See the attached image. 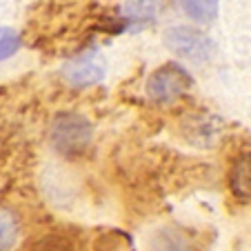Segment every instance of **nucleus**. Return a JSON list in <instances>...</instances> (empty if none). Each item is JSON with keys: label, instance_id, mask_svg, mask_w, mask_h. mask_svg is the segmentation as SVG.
<instances>
[{"label": "nucleus", "instance_id": "f257e3e1", "mask_svg": "<svg viewBox=\"0 0 251 251\" xmlns=\"http://www.w3.org/2000/svg\"><path fill=\"white\" fill-rule=\"evenodd\" d=\"M91 142V127L78 114H60L51 125V145L65 158L85 153Z\"/></svg>", "mask_w": 251, "mask_h": 251}, {"label": "nucleus", "instance_id": "f03ea898", "mask_svg": "<svg viewBox=\"0 0 251 251\" xmlns=\"http://www.w3.org/2000/svg\"><path fill=\"white\" fill-rule=\"evenodd\" d=\"M191 85H194V78L189 76V71L174 65V62H169V65L156 69L151 76H149L147 96L153 102L167 104V102H174V100L180 98Z\"/></svg>", "mask_w": 251, "mask_h": 251}, {"label": "nucleus", "instance_id": "7ed1b4c3", "mask_svg": "<svg viewBox=\"0 0 251 251\" xmlns=\"http://www.w3.org/2000/svg\"><path fill=\"white\" fill-rule=\"evenodd\" d=\"M165 45L174 53L187 58V60H196V62L207 60L213 51L211 40L204 33L187 29V27H171L165 33Z\"/></svg>", "mask_w": 251, "mask_h": 251}, {"label": "nucleus", "instance_id": "20e7f679", "mask_svg": "<svg viewBox=\"0 0 251 251\" xmlns=\"http://www.w3.org/2000/svg\"><path fill=\"white\" fill-rule=\"evenodd\" d=\"M65 76L69 82H74L76 87H87L94 85V82H100L104 78V67L98 65L94 58H78V60L69 62L65 69Z\"/></svg>", "mask_w": 251, "mask_h": 251}, {"label": "nucleus", "instance_id": "39448f33", "mask_svg": "<svg viewBox=\"0 0 251 251\" xmlns=\"http://www.w3.org/2000/svg\"><path fill=\"white\" fill-rule=\"evenodd\" d=\"M25 251H82V249H80V240L74 233L58 229V231H49L45 236L31 240L25 247Z\"/></svg>", "mask_w": 251, "mask_h": 251}, {"label": "nucleus", "instance_id": "423d86ee", "mask_svg": "<svg viewBox=\"0 0 251 251\" xmlns=\"http://www.w3.org/2000/svg\"><path fill=\"white\" fill-rule=\"evenodd\" d=\"M229 187L231 194L240 200H251V151L236 158L229 169Z\"/></svg>", "mask_w": 251, "mask_h": 251}, {"label": "nucleus", "instance_id": "0eeeda50", "mask_svg": "<svg viewBox=\"0 0 251 251\" xmlns=\"http://www.w3.org/2000/svg\"><path fill=\"white\" fill-rule=\"evenodd\" d=\"M180 9L196 23H213L218 16V0H178Z\"/></svg>", "mask_w": 251, "mask_h": 251}, {"label": "nucleus", "instance_id": "6e6552de", "mask_svg": "<svg viewBox=\"0 0 251 251\" xmlns=\"http://www.w3.org/2000/svg\"><path fill=\"white\" fill-rule=\"evenodd\" d=\"M94 251H133V242L125 231L109 229L96 238Z\"/></svg>", "mask_w": 251, "mask_h": 251}, {"label": "nucleus", "instance_id": "1a4fd4ad", "mask_svg": "<svg viewBox=\"0 0 251 251\" xmlns=\"http://www.w3.org/2000/svg\"><path fill=\"white\" fill-rule=\"evenodd\" d=\"M18 236V223L9 211L0 209V251H9Z\"/></svg>", "mask_w": 251, "mask_h": 251}, {"label": "nucleus", "instance_id": "9d476101", "mask_svg": "<svg viewBox=\"0 0 251 251\" xmlns=\"http://www.w3.org/2000/svg\"><path fill=\"white\" fill-rule=\"evenodd\" d=\"M20 49V36L9 27H0V60L11 58Z\"/></svg>", "mask_w": 251, "mask_h": 251}, {"label": "nucleus", "instance_id": "9b49d317", "mask_svg": "<svg viewBox=\"0 0 251 251\" xmlns=\"http://www.w3.org/2000/svg\"><path fill=\"white\" fill-rule=\"evenodd\" d=\"M156 251H189L187 242L182 240L180 233H174V231H162L158 242L153 245Z\"/></svg>", "mask_w": 251, "mask_h": 251}]
</instances>
